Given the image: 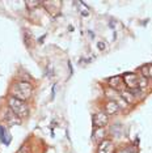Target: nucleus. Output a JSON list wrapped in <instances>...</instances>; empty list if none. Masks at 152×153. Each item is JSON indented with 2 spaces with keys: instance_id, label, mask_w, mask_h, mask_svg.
Returning <instances> with one entry per match:
<instances>
[{
  "instance_id": "obj_11",
  "label": "nucleus",
  "mask_w": 152,
  "mask_h": 153,
  "mask_svg": "<svg viewBox=\"0 0 152 153\" xmlns=\"http://www.w3.org/2000/svg\"><path fill=\"white\" fill-rule=\"evenodd\" d=\"M121 97H122V98L125 100L127 103H131L134 101V96L131 94L130 92H122V93H121Z\"/></svg>"
},
{
  "instance_id": "obj_6",
  "label": "nucleus",
  "mask_w": 152,
  "mask_h": 153,
  "mask_svg": "<svg viewBox=\"0 0 152 153\" xmlns=\"http://www.w3.org/2000/svg\"><path fill=\"white\" fill-rule=\"evenodd\" d=\"M97 152L98 153H114V144L110 140H104L100 143Z\"/></svg>"
},
{
  "instance_id": "obj_5",
  "label": "nucleus",
  "mask_w": 152,
  "mask_h": 153,
  "mask_svg": "<svg viewBox=\"0 0 152 153\" xmlns=\"http://www.w3.org/2000/svg\"><path fill=\"white\" fill-rule=\"evenodd\" d=\"M108 120H109L108 114H105V113H97L93 115V124L97 128L105 127L106 124H108Z\"/></svg>"
},
{
  "instance_id": "obj_15",
  "label": "nucleus",
  "mask_w": 152,
  "mask_h": 153,
  "mask_svg": "<svg viewBox=\"0 0 152 153\" xmlns=\"http://www.w3.org/2000/svg\"><path fill=\"white\" fill-rule=\"evenodd\" d=\"M97 47L100 48V50H104V48H105V45H104L102 42H98L97 43Z\"/></svg>"
},
{
  "instance_id": "obj_3",
  "label": "nucleus",
  "mask_w": 152,
  "mask_h": 153,
  "mask_svg": "<svg viewBox=\"0 0 152 153\" xmlns=\"http://www.w3.org/2000/svg\"><path fill=\"white\" fill-rule=\"evenodd\" d=\"M123 80H125L123 82H125L130 89L139 88V76H138L136 74H133V72L125 74L123 75Z\"/></svg>"
},
{
  "instance_id": "obj_1",
  "label": "nucleus",
  "mask_w": 152,
  "mask_h": 153,
  "mask_svg": "<svg viewBox=\"0 0 152 153\" xmlns=\"http://www.w3.org/2000/svg\"><path fill=\"white\" fill-rule=\"evenodd\" d=\"M32 92H33V86L28 81L16 82L12 88V96L15 97V98L21 100V101H25L26 98H29V97L32 96Z\"/></svg>"
},
{
  "instance_id": "obj_8",
  "label": "nucleus",
  "mask_w": 152,
  "mask_h": 153,
  "mask_svg": "<svg viewBox=\"0 0 152 153\" xmlns=\"http://www.w3.org/2000/svg\"><path fill=\"white\" fill-rule=\"evenodd\" d=\"M105 109H106L108 115H113V114H115L117 111L119 110V106H118V103H115L114 101H109V102H106Z\"/></svg>"
},
{
  "instance_id": "obj_16",
  "label": "nucleus",
  "mask_w": 152,
  "mask_h": 153,
  "mask_svg": "<svg viewBox=\"0 0 152 153\" xmlns=\"http://www.w3.org/2000/svg\"><path fill=\"white\" fill-rule=\"evenodd\" d=\"M118 153H130V149H123V151H121Z\"/></svg>"
},
{
  "instance_id": "obj_4",
  "label": "nucleus",
  "mask_w": 152,
  "mask_h": 153,
  "mask_svg": "<svg viewBox=\"0 0 152 153\" xmlns=\"http://www.w3.org/2000/svg\"><path fill=\"white\" fill-rule=\"evenodd\" d=\"M3 120H4V123L9 124V126H13V124H20V123H21V118L17 117L11 109L7 110L5 113H4V115H3Z\"/></svg>"
},
{
  "instance_id": "obj_7",
  "label": "nucleus",
  "mask_w": 152,
  "mask_h": 153,
  "mask_svg": "<svg viewBox=\"0 0 152 153\" xmlns=\"http://www.w3.org/2000/svg\"><path fill=\"white\" fill-rule=\"evenodd\" d=\"M0 140H1V143L4 145H9L12 140L11 134H9V131L4 126H0Z\"/></svg>"
},
{
  "instance_id": "obj_2",
  "label": "nucleus",
  "mask_w": 152,
  "mask_h": 153,
  "mask_svg": "<svg viewBox=\"0 0 152 153\" xmlns=\"http://www.w3.org/2000/svg\"><path fill=\"white\" fill-rule=\"evenodd\" d=\"M8 105H9V109H11L19 118L26 117L28 114H29V107H28L26 103L21 100H17L15 97H11V98L8 100Z\"/></svg>"
},
{
  "instance_id": "obj_13",
  "label": "nucleus",
  "mask_w": 152,
  "mask_h": 153,
  "mask_svg": "<svg viewBox=\"0 0 152 153\" xmlns=\"http://www.w3.org/2000/svg\"><path fill=\"white\" fill-rule=\"evenodd\" d=\"M17 153H30L29 145H22V147L19 149V152H17Z\"/></svg>"
},
{
  "instance_id": "obj_10",
  "label": "nucleus",
  "mask_w": 152,
  "mask_h": 153,
  "mask_svg": "<svg viewBox=\"0 0 152 153\" xmlns=\"http://www.w3.org/2000/svg\"><path fill=\"white\" fill-rule=\"evenodd\" d=\"M24 41H25L26 46L29 47V46H30V41H33L32 33H30V30H29V29H25V30H24Z\"/></svg>"
},
{
  "instance_id": "obj_12",
  "label": "nucleus",
  "mask_w": 152,
  "mask_h": 153,
  "mask_svg": "<svg viewBox=\"0 0 152 153\" xmlns=\"http://www.w3.org/2000/svg\"><path fill=\"white\" fill-rule=\"evenodd\" d=\"M45 75L47 76V77H53L54 76V69H53V65L49 64L46 68V71H45Z\"/></svg>"
},
{
  "instance_id": "obj_14",
  "label": "nucleus",
  "mask_w": 152,
  "mask_h": 153,
  "mask_svg": "<svg viewBox=\"0 0 152 153\" xmlns=\"http://www.w3.org/2000/svg\"><path fill=\"white\" fill-rule=\"evenodd\" d=\"M38 4H39L38 1H26V5L29 7V8H30V7H36V5H38Z\"/></svg>"
},
{
  "instance_id": "obj_9",
  "label": "nucleus",
  "mask_w": 152,
  "mask_h": 153,
  "mask_svg": "<svg viewBox=\"0 0 152 153\" xmlns=\"http://www.w3.org/2000/svg\"><path fill=\"white\" fill-rule=\"evenodd\" d=\"M122 82H123V80L121 76H114V77H110L109 79V85L112 86V88L114 89H118L121 85H122Z\"/></svg>"
}]
</instances>
